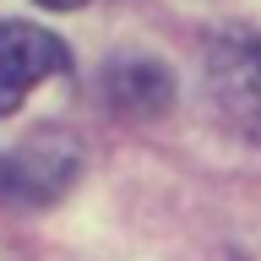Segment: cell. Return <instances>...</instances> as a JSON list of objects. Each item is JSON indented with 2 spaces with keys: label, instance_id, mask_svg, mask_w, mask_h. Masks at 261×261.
Returning a JSON list of instances; mask_svg holds the SVG:
<instances>
[{
  "label": "cell",
  "instance_id": "1",
  "mask_svg": "<svg viewBox=\"0 0 261 261\" xmlns=\"http://www.w3.org/2000/svg\"><path fill=\"white\" fill-rule=\"evenodd\" d=\"M207 93L228 125L261 147V33H223L207 49Z\"/></svg>",
  "mask_w": 261,
  "mask_h": 261
},
{
  "label": "cell",
  "instance_id": "2",
  "mask_svg": "<svg viewBox=\"0 0 261 261\" xmlns=\"http://www.w3.org/2000/svg\"><path fill=\"white\" fill-rule=\"evenodd\" d=\"M71 55L55 33L28 22H0V114H16L22 98L49 76H65Z\"/></svg>",
  "mask_w": 261,
  "mask_h": 261
},
{
  "label": "cell",
  "instance_id": "5",
  "mask_svg": "<svg viewBox=\"0 0 261 261\" xmlns=\"http://www.w3.org/2000/svg\"><path fill=\"white\" fill-rule=\"evenodd\" d=\"M38 6H49V11H76V6H87V0H38Z\"/></svg>",
  "mask_w": 261,
  "mask_h": 261
},
{
  "label": "cell",
  "instance_id": "4",
  "mask_svg": "<svg viewBox=\"0 0 261 261\" xmlns=\"http://www.w3.org/2000/svg\"><path fill=\"white\" fill-rule=\"evenodd\" d=\"M174 98V82L163 76V65L136 60V65H114L109 71V103L120 114H158Z\"/></svg>",
  "mask_w": 261,
  "mask_h": 261
},
{
  "label": "cell",
  "instance_id": "3",
  "mask_svg": "<svg viewBox=\"0 0 261 261\" xmlns=\"http://www.w3.org/2000/svg\"><path fill=\"white\" fill-rule=\"evenodd\" d=\"M76 174V147L71 142H33L22 152H0V196L11 201H49Z\"/></svg>",
  "mask_w": 261,
  "mask_h": 261
}]
</instances>
